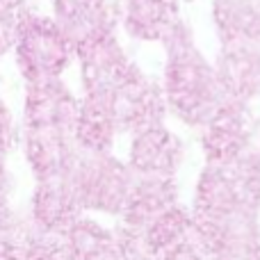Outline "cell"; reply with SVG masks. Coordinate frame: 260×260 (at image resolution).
Instances as JSON below:
<instances>
[{"instance_id":"cell-1","label":"cell","mask_w":260,"mask_h":260,"mask_svg":"<svg viewBox=\"0 0 260 260\" xmlns=\"http://www.w3.org/2000/svg\"><path fill=\"white\" fill-rule=\"evenodd\" d=\"M73 39L62 25L44 16L23 14L16 37V53L23 73L32 82L53 80L69 62Z\"/></svg>"},{"instance_id":"cell-2","label":"cell","mask_w":260,"mask_h":260,"mask_svg":"<svg viewBox=\"0 0 260 260\" xmlns=\"http://www.w3.org/2000/svg\"><path fill=\"white\" fill-rule=\"evenodd\" d=\"M171 37L174 46L167 73L169 101L174 103L176 112L187 117V121H197L212 99V76L199 53L189 48V41L178 37V27L171 30Z\"/></svg>"},{"instance_id":"cell-3","label":"cell","mask_w":260,"mask_h":260,"mask_svg":"<svg viewBox=\"0 0 260 260\" xmlns=\"http://www.w3.org/2000/svg\"><path fill=\"white\" fill-rule=\"evenodd\" d=\"M103 103L108 105L114 123H119L123 128L155 126V117L162 114L160 96H157L155 87L144 80L133 67L117 82V87L105 96Z\"/></svg>"},{"instance_id":"cell-4","label":"cell","mask_w":260,"mask_h":260,"mask_svg":"<svg viewBox=\"0 0 260 260\" xmlns=\"http://www.w3.org/2000/svg\"><path fill=\"white\" fill-rule=\"evenodd\" d=\"M78 180L80 183L76 187V194L82 199V203L94 208H105V210L123 208L130 192L123 169L105 155L101 160H91L78 176Z\"/></svg>"},{"instance_id":"cell-5","label":"cell","mask_w":260,"mask_h":260,"mask_svg":"<svg viewBox=\"0 0 260 260\" xmlns=\"http://www.w3.org/2000/svg\"><path fill=\"white\" fill-rule=\"evenodd\" d=\"M73 119H78L73 99L55 78L35 82L30 96H27V123H30V128L67 130Z\"/></svg>"},{"instance_id":"cell-6","label":"cell","mask_w":260,"mask_h":260,"mask_svg":"<svg viewBox=\"0 0 260 260\" xmlns=\"http://www.w3.org/2000/svg\"><path fill=\"white\" fill-rule=\"evenodd\" d=\"M180 160V144L157 126L144 128L133 146V165L146 176H169Z\"/></svg>"},{"instance_id":"cell-7","label":"cell","mask_w":260,"mask_h":260,"mask_svg":"<svg viewBox=\"0 0 260 260\" xmlns=\"http://www.w3.org/2000/svg\"><path fill=\"white\" fill-rule=\"evenodd\" d=\"M176 0H123V18L130 35L160 39L176 27Z\"/></svg>"},{"instance_id":"cell-8","label":"cell","mask_w":260,"mask_h":260,"mask_svg":"<svg viewBox=\"0 0 260 260\" xmlns=\"http://www.w3.org/2000/svg\"><path fill=\"white\" fill-rule=\"evenodd\" d=\"M55 9L57 23L76 46L96 32L108 30L105 0H55Z\"/></svg>"},{"instance_id":"cell-9","label":"cell","mask_w":260,"mask_h":260,"mask_svg":"<svg viewBox=\"0 0 260 260\" xmlns=\"http://www.w3.org/2000/svg\"><path fill=\"white\" fill-rule=\"evenodd\" d=\"M171 203V187L165 176H148L135 187H130L123 210L128 215L130 224H146L148 219L160 217L165 210H169Z\"/></svg>"},{"instance_id":"cell-10","label":"cell","mask_w":260,"mask_h":260,"mask_svg":"<svg viewBox=\"0 0 260 260\" xmlns=\"http://www.w3.org/2000/svg\"><path fill=\"white\" fill-rule=\"evenodd\" d=\"M76 197L71 187H67L64 183H59L57 176L55 178H46V183H41L39 194H37V219L44 224L46 231L62 229V226H71V217L76 212Z\"/></svg>"},{"instance_id":"cell-11","label":"cell","mask_w":260,"mask_h":260,"mask_svg":"<svg viewBox=\"0 0 260 260\" xmlns=\"http://www.w3.org/2000/svg\"><path fill=\"white\" fill-rule=\"evenodd\" d=\"M69 253L71 260H99L110 251V235L91 221H78L69 226Z\"/></svg>"},{"instance_id":"cell-12","label":"cell","mask_w":260,"mask_h":260,"mask_svg":"<svg viewBox=\"0 0 260 260\" xmlns=\"http://www.w3.org/2000/svg\"><path fill=\"white\" fill-rule=\"evenodd\" d=\"M21 0H0V53L16 46L18 25H21Z\"/></svg>"},{"instance_id":"cell-13","label":"cell","mask_w":260,"mask_h":260,"mask_svg":"<svg viewBox=\"0 0 260 260\" xmlns=\"http://www.w3.org/2000/svg\"><path fill=\"white\" fill-rule=\"evenodd\" d=\"M25 260H71V253H69V244L64 247L57 238L44 233L30 240L25 249Z\"/></svg>"},{"instance_id":"cell-14","label":"cell","mask_w":260,"mask_h":260,"mask_svg":"<svg viewBox=\"0 0 260 260\" xmlns=\"http://www.w3.org/2000/svg\"><path fill=\"white\" fill-rule=\"evenodd\" d=\"M9 137H12V121H9V114L5 110V105L0 103V153L7 148Z\"/></svg>"},{"instance_id":"cell-15","label":"cell","mask_w":260,"mask_h":260,"mask_svg":"<svg viewBox=\"0 0 260 260\" xmlns=\"http://www.w3.org/2000/svg\"><path fill=\"white\" fill-rule=\"evenodd\" d=\"M0 260H18L16 247L12 242H3L0 240Z\"/></svg>"}]
</instances>
